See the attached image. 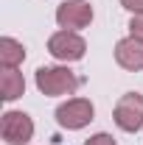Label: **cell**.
<instances>
[{
  "label": "cell",
  "instance_id": "obj_8",
  "mask_svg": "<svg viewBox=\"0 0 143 145\" xmlns=\"http://www.w3.org/2000/svg\"><path fill=\"white\" fill-rule=\"evenodd\" d=\"M25 45L14 39V36H3L0 39V67L3 70H17L20 64L25 61Z\"/></svg>",
  "mask_w": 143,
  "mask_h": 145
},
{
  "label": "cell",
  "instance_id": "obj_2",
  "mask_svg": "<svg viewBox=\"0 0 143 145\" xmlns=\"http://www.w3.org/2000/svg\"><path fill=\"white\" fill-rule=\"evenodd\" d=\"M56 123L62 128H68V131H81V128H87L93 120H95V106H93V101L90 98H81V95H73L68 101H62L54 112Z\"/></svg>",
  "mask_w": 143,
  "mask_h": 145
},
{
  "label": "cell",
  "instance_id": "obj_10",
  "mask_svg": "<svg viewBox=\"0 0 143 145\" xmlns=\"http://www.w3.org/2000/svg\"><path fill=\"white\" fill-rule=\"evenodd\" d=\"M129 36H135V39H143V14H132L129 20Z\"/></svg>",
  "mask_w": 143,
  "mask_h": 145
},
{
  "label": "cell",
  "instance_id": "obj_9",
  "mask_svg": "<svg viewBox=\"0 0 143 145\" xmlns=\"http://www.w3.org/2000/svg\"><path fill=\"white\" fill-rule=\"evenodd\" d=\"M0 98L6 101V103H11V101H17V98H23L25 95V78H23V72L17 70H3V75H0Z\"/></svg>",
  "mask_w": 143,
  "mask_h": 145
},
{
  "label": "cell",
  "instance_id": "obj_7",
  "mask_svg": "<svg viewBox=\"0 0 143 145\" xmlns=\"http://www.w3.org/2000/svg\"><path fill=\"white\" fill-rule=\"evenodd\" d=\"M115 64L126 72H140L143 70V39L124 36L115 42Z\"/></svg>",
  "mask_w": 143,
  "mask_h": 145
},
{
  "label": "cell",
  "instance_id": "obj_6",
  "mask_svg": "<svg viewBox=\"0 0 143 145\" xmlns=\"http://www.w3.org/2000/svg\"><path fill=\"white\" fill-rule=\"evenodd\" d=\"M56 25L59 28H65V31H84L90 28V22L95 17V11H93V6H90V0H62L59 6H56Z\"/></svg>",
  "mask_w": 143,
  "mask_h": 145
},
{
  "label": "cell",
  "instance_id": "obj_4",
  "mask_svg": "<svg viewBox=\"0 0 143 145\" xmlns=\"http://www.w3.org/2000/svg\"><path fill=\"white\" fill-rule=\"evenodd\" d=\"M115 126L126 134H138L143 128V95L140 92H124L112 109Z\"/></svg>",
  "mask_w": 143,
  "mask_h": 145
},
{
  "label": "cell",
  "instance_id": "obj_5",
  "mask_svg": "<svg viewBox=\"0 0 143 145\" xmlns=\"http://www.w3.org/2000/svg\"><path fill=\"white\" fill-rule=\"evenodd\" d=\"M0 137H3L6 145H28L34 140V120H31V114L17 112V109L3 112V117H0Z\"/></svg>",
  "mask_w": 143,
  "mask_h": 145
},
{
  "label": "cell",
  "instance_id": "obj_1",
  "mask_svg": "<svg viewBox=\"0 0 143 145\" xmlns=\"http://www.w3.org/2000/svg\"><path fill=\"white\" fill-rule=\"evenodd\" d=\"M34 84L45 98H68V95H76L81 78L68 64H42L34 72Z\"/></svg>",
  "mask_w": 143,
  "mask_h": 145
},
{
  "label": "cell",
  "instance_id": "obj_12",
  "mask_svg": "<svg viewBox=\"0 0 143 145\" xmlns=\"http://www.w3.org/2000/svg\"><path fill=\"white\" fill-rule=\"evenodd\" d=\"M129 14H143V0H118Z\"/></svg>",
  "mask_w": 143,
  "mask_h": 145
},
{
  "label": "cell",
  "instance_id": "obj_3",
  "mask_svg": "<svg viewBox=\"0 0 143 145\" xmlns=\"http://www.w3.org/2000/svg\"><path fill=\"white\" fill-rule=\"evenodd\" d=\"M48 53L54 56L56 61L62 64H73V61H81L87 53V42L79 31H65L59 28L48 36Z\"/></svg>",
  "mask_w": 143,
  "mask_h": 145
},
{
  "label": "cell",
  "instance_id": "obj_11",
  "mask_svg": "<svg viewBox=\"0 0 143 145\" xmlns=\"http://www.w3.org/2000/svg\"><path fill=\"white\" fill-rule=\"evenodd\" d=\"M84 145H118V142H115V137H112V134L98 131V134H93L90 140H84Z\"/></svg>",
  "mask_w": 143,
  "mask_h": 145
}]
</instances>
